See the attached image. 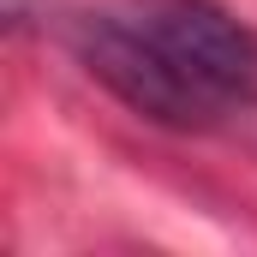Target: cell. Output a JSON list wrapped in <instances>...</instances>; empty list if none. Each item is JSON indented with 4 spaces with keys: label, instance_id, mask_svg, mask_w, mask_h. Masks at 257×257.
<instances>
[{
    "label": "cell",
    "instance_id": "obj_1",
    "mask_svg": "<svg viewBox=\"0 0 257 257\" xmlns=\"http://www.w3.org/2000/svg\"><path fill=\"white\" fill-rule=\"evenodd\" d=\"M72 48L126 108L180 132L257 102V36L215 0H114L78 18Z\"/></svg>",
    "mask_w": 257,
    "mask_h": 257
}]
</instances>
